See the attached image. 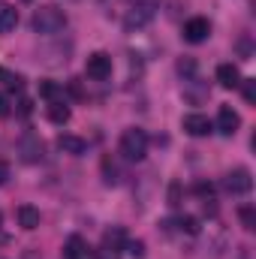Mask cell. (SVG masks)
I'll list each match as a JSON object with an SVG mask.
<instances>
[{
	"label": "cell",
	"instance_id": "1",
	"mask_svg": "<svg viewBox=\"0 0 256 259\" xmlns=\"http://www.w3.org/2000/svg\"><path fill=\"white\" fill-rule=\"evenodd\" d=\"M30 24H33L36 33H42V36H55V33H61V30L66 27V12L61 9V6H55V3L39 6V9L33 12Z\"/></svg>",
	"mask_w": 256,
	"mask_h": 259
},
{
	"label": "cell",
	"instance_id": "2",
	"mask_svg": "<svg viewBox=\"0 0 256 259\" xmlns=\"http://www.w3.org/2000/svg\"><path fill=\"white\" fill-rule=\"evenodd\" d=\"M121 154L133 160V163H139V160H145V154H148V133L142 127H130L121 133Z\"/></svg>",
	"mask_w": 256,
	"mask_h": 259
},
{
	"label": "cell",
	"instance_id": "3",
	"mask_svg": "<svg viewBox=\"0 0 256 259\" xmlns=\"http://www.w3.org/2000/svg\"><path fill=\"white\" fill-rule=\"evenodd\" d=\"M223 187H226V193H232V196L250 193V190H253V175H250V169H247V166H235L232 172H226Z\"/></svg>",
	"mask_w": 256,
	"mask_h": 259
},
{
	"label": "cell",
	"instance_id": "4",
	"mask_svg": "<svg viewBox=\"0 0 256 259\" xmlns=\"http://www.w3.org/2000/svg\"><path fill=\"white\" fill-rule=\"evenodd\" d=\"M154 12H157V3H154V0H139L127 15H124V27H127V30H139V27H145V24L154 18Z\"/></svg>",
	"mask_w": 256,
	"mask_h": 259
},
{
	"label": "cell",
	"instance_id": "5",
	"mask_svg": "<svg viewBox=\"0 0 256 259\" xmlns=\"http://www.w3.org/2000/svg\"><path fill=\"white\" fill-rule=\"evenodd\" d=\"M42 154H46V145H42V139H39L36 133H24V136L18 139V157H21L24 163H39Z\"/></svg>",
	"mask_w": 256,
	"mask_h": 259
},
{
	"label": "cell",
	"instance_id": "6",
	"mask_svg": "<svg viewBox=\"0 0 256 259\" xmlns=\"http://www.w3.org/2000/svg\"><path fill=\"white\" fill-rule=\"evenodd\" d=\"M84 72H88V78H94V81H106V78L112 75V55L94 52V55L88 58V64H84Z\"/></svg>",
	"mask_w": 256,
	"mask_h": 259
},
{
	"label": "cell",
	"instance_id": "7",
	"mask_svg": "<svg viewBox=\"0 0 256 259\" xmlns=\"http://www.w3.org/2000/svg\"><path fill=\"white\" fill-rule=\"evenodd\" d=\"M208 36H211V21H208V18L196 15L190 21H184V39H187V42L199 46V42H205Z\"/></svg>",
	"mask_w": 256,
	"mask_h": 259
},
{
	"label": "cell",
	"instance_id": "8",
	"mask_svg": "<svg viewBox=\"0 0 256 259\" xmlns=\"http://www.w3.org/2000/svg\"><path fill=\"white\" fill-rule=\"evenodd\" d=\"M124 247H127V232H124L121 226H112V229H106V232H103V253L118 256Z\"/></svg>",
	"mask_w": 256,
	"mask_h": 259
},
{
	"label": "cell",
	"instance_id": "9",
	"mask_svg": "<svg viewBox=\"0 0 256 259\" xmlns=\"http://www.w3.org/2000/svg\"><path fill=\"white\" fill-rule=\"evenodd\" d=\"M238 127H241V115L232 106H220V112H217V130L223 136H235Z\"/></svg>",
	"mask_w": 256,
	"mask_h": 259
},
{
	"label": "cell",
	"instance_id": "10",
	"mask_svg": "<svg viewBox=\"0 0 256 259\" xmlns=\"http://www.w3.org/2000/svg\"><path fill=\"white\" fill-rule=\"evenodd\" d=\"M181 127H184V133L187 136H208L211 130H214V124L205 118V115H199V112H193V115H184V121H181Z\"/></svg>",
	"mask_w": 256,
	"mask_h": 259
},
{
	"label": "cell",
	"instance_id": "11",
	"mask_svg": "<svg viewBox=\"0 0 256 259\" xmlns=\"http://www.w3.org/2000/svg\"><path fill=\"white\" fill-rule=\"evenodd\" d=\"M58 148H61L64 154L81 157V154L88 151V142H84L81 136H72V133H61V136H58Z\"/></svg>",
	"mask_w": 256,
	"mask_h": 259
},
{
	"label": "cell",
	"instance_id": "12",
	"mask_svg": "<svg viewBox=\"0 0 256 259\" xmlns=\"http://www.w3.org/2000/svg\"><path fill=\"white\" fill-rule=\"evenodd\" d=\"M15 217H18V226L27 229V232L39 229V220H42V217H39V208H33V205H18Z\"/></svg>",
	"mask_w": 256,
	"mask_h": 259
},
{
	"label": "cell",
	"instance_id": "13",
	"mask_svg": "<svg viewBox=\"0 0 256 259\" xmlns=\"http://www.w3.org/2000/svg\"><path fill=\"white\" fill-rule=\"evenodd\" d=\"M217 81H220L223 88H238V84H241V72H238V66L235 64H220L217 66Z\"/></svg>",
	"mask_w": 256,
	"mask_h": 259
},
{
	"label": "cell",
	"instance_id": "14",
	"mask_svg": "<svg viewBox=\"0 0 256 259\" xmlns=\"http://www.w3.org/2000/svg\"><path fill=\"white\" fill-rule=\"evenodd\" d=\"M15 24H18V9L0 0V30H15Z\"/></svg>",
	"mask_w": 256,
	"mask_h": 259
},
{
	"label": "cell",
	"instance_id": "15",
	"mask_svg": "<svg viewBox=\"0 0 256 259\" xmlns=\"http://www.w3.org/2000/svg\"><path fill=\"white\" fill-rule=\"evenodd\" d=\"M84 256H88V244H84L78 235L66 238V244H64V259H84Z\"/></svg>",
	"mask_w": 256,
	"mask_h": 259
},
{
	"label": "cell",
	"instance_id": "16",
	"mask_svg": "<svg viewBox=\"0 0 256 259\" xmlns=\"http://www.w3.org/2000/svg\"><path fill=\"white\" fill-rule=\"evenodd\" d=\"M39 97H46L49 103H64V84H58V81H39Z\"/></svg>",
	"mask_w": 256,
	"mask_h": 259
},
{
	"label": "cell",
	"instance_id": "17",
	"mask_svg": "<svg viewBox=\"0 0 256 259\" xmlns=\"http://www.w3.org/2000/svg\"><path fill=\"white\" fill-rule=\"evenodd\" d=\"M69 118H72V112L66 103H49V121L52 124H66Z\"/></svg>",
	"mask_w": 256,
	"mask_h": 259
},
{
	"label": "cell",
	"instance_id": "18",
	"mask_svg": "<svg viewBox=\"0 0 256 259\" xmlns=\"http://www.w3.org/2000/svg\"><path fill=\"white\" fill-rule=\"evenodd\" d=\"M103 175H106V178H103L106 184H112V187H115V184H121V169H118L109 157L103 160Z\"/></svg>",
	"mask_w": 256,
	"mask_h": 259
},
{
	"label": "cell",
	"instance_id": "19",
	"mask_svg": "<svg viewBox=\"0 0 256 259\" xmlns=\"http://www.w3.org/2000/svg\"><path fill=\"white\" fill-rule=\"evenodd\" d=\"M238 217H241V226H244L247 232L256 229V208L253 205H241V208H238Z\"/></svg>",
	"mask_w": 256,
	"mask_h": 259
},
{
	"label": "cell",
	"instance_id": "20",
	"mask_svg": "<svg viewBox=\"0 0 256 259\" xmlns=\"http://www.w3.org/2000/svg\"><path fill=\"white\" fill-rule=\"evenodd\" d=\"M178 229H181V232H187V235H199V229H202V226H199V220H196L193 214H184V217L178 220Z\"/></svg>",
	"mask_w": 256,
	"mask_h": 259
},
{
	"label": "cell",
	"instance_id": "21",
	"mask_svg": "<svg viewBox=\"0 0 256 259\" xmlns=\"http://www.w3.org/2000/svg\"><path fill=\"white\" fill-rule=\"evenodd\" d=\"M241 91H244V100L253 106L256 103V81L253 78H241Z\"/></svg>",
	"mask_w": 256,
	"mask_h": 259
},
{
	"label": "cell",
	"instance_id": "22",
	"mask_svg": "<svg viewBox=\"0 0 256 259\" xmlns=\"http://www.w3.org/2000/svg\"><path fill=\"white\" fill-rule=\"evenodd\" d=\"M124 250H127L133 259H142V256H145V241H139V238H136V241H130V238H127V247H124Z\"/></svg>",
	"mask_w": 256,
	"mask_h": 259
},
{
	"label": "cell",
	"instance_id": "23",
	"mask_svg": "<svg viewBox=\"0 0 256 259\" xmlns=\"http://www.w3.org/2000/svg\"><path fill=\"white\" fill-rule=\"evenodd\" d=\"M169 205H172V208H178V205H181V184H178V181H172V184H169Z\"/></svg>",
	"mask_w": 256,
	"mask_h": 259
},
{
	"label": "cell",
	"instance_id": "24",
	"mask_svg": "<svg viewBox=\"0 0 256 259\" xmlns=\"http://www.w3.org/2000/svg\"><path fill=\"white\" fill-rule=\"evenodd\" d=\"M178 72H181V75H193V72H196V61H193V58L178 61Z\"/></svg>",
	"mask_w": 256,
	"mask_h": 259
},
{
	"label": "cell",
	"instance_id": "25",
	"mask_svg": "<svg viewBox=\"0 0 256 259\" xmlns=\"http://www.w3.org/2000/svg\"><path fill=\"white\" fill-rule=\"evenodd\" d=\"M12 115V100L6 94H0V118H9Z\"/></svg>",
	"mask_w": 256,
	"mask_h": 259
},
{
	"label": "cell",
	"instance_id": "26",
	"mask_svg": "<svg viewBox=\"0 0 256 259\" xmlns=\"http://www.w3.org/2000/svg\"><path fill=\"white\" fill-rule=\"evenodd\" d=\"M196 196H202V199L208 196V199H211V196H214V187H211V184H205V181H199V184H196Z\"/></svg>",
	"mask_w": 256,
	"mask_h": 259
},
{
	"label": "cell",
	"instance_id": "27",
	"mask_svg": "<svg viewBox=\"0 0 256 259\" xmlns=\"http://www.w3.org/2000/svg\"><path fill=\"white\" fill-rule=\"evenodd\" d=\"M69 91H72V97H84V91H81L78 78H72V81H69Z\"/></svg>",
	"mask_w": 256,
	"mask_h": 259
},
{
	"label": "cell",
	"instance_id": "28",
	"mask_svg": "<svg viewBox=\"0 0 256 259\" xmlns=\"http://www.w3.org/2000/svg\"><path fill=\"white\" fill-rule=\"evenodd\" d=\"M6 178H9V163L0 160V184H6Z\"/></svg>",
	"mask_w": 256,
	"mask_h": 259
},
{
	"label": "cell",
	"instance_id": "29",
	"mask_svg": "<svg viewBox=\"0 0 256 259\" xmlns=\"http://www.w3.org/2000/svg\"><path fill=\"white\" fill-rule=\"evenodd\" d=\"M18 106H21V109H18V112H21V115H30V100H21V103H18Z\"/></svg>",
	"mask_w": 256,
	"mask_h": 259
},
{
	"label": "cell",
	"instance_id": "30",
	"mask_svg": "<svg viewBox=\"0 0 256 259\" xmlns=\"http://www.w3.org/2000/svg\"><path fill=\"white\" fill-rule=\"evenodd\" d=\"M0 223H3V214H0Z\"/></svg>",
	"mask_w": 256,
	"mask_h": 259
}]
</instances>
